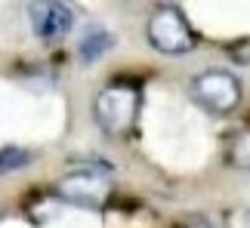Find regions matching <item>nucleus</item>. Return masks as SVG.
Instances as JSON below:
<instances>
[{
  "label": "nucleus",
  "mask_w": 250,
  "mask_h": 228,
  "mask_svg": "<svg viewBox=\"0 0 250 228\" xmlns=\"http://www.w3.org/2000/svg\"><path fill=\"white\" fill-rule=\"evenodd\" d=\"M114 46V37L105 31L102 25H93V28H86L83 37H81V43H78V56H81V62L83 65H93V62H99L105 53H108Z\"/></svg>",
  "instance_id": "6"
},
{
  "label": "nucleus",
  "mask_w": 250,
  "mask_h": 228,
  "mask_svg": "<svg viewBox=\"0 0 250 228\" xmlns=\"http://www.w3.org/2000/svg\"><path fill=\"white\" fill-rule=\"evenodd\" d=\"M139 105H142V90L136 83H108L96 93V102H93V117L99 123V130L105 136H127V133L136 127V117H139Z\"/></svg>",
  "instance_id": "1"
},
{
  "label": "nucleus",
  "mask_w": 250,
  "mask_h": 228,
  "mask_svg": "<svg viewBox=\"0 0 250 228\" xmlns=\"http://www.w3.org/2000/svg\"><path fill=\"white\" fill-rule=\"evenodd\" d=\"M28 19H31V28L41 40H59L71 31L74 25V9L68 3H56V0H46V3H31L28 6Z\"/></svg>",
  "instance_id": "5"
},
{
  "label": "nucleus",
  "mask_w": 250,
  "mask_h": 228,
  "mask_svg": "<svg viewBox=\"0 0 250 228\" xmlns=\"http://www.w3.org/2000/svg\"><path fill=\"white\" fill-rule=\"evenodd\" d=\"M188 93L207 114H232L241 102V80L226 68H207L191 80Z\"/></svg>",
  "instance_id": "3"
},
{
  "label": "nucleus",
  "mask_w": 250,
  "mask_h": 228,
  "mask_svg": "<svg viewBox=\"0 0 250 228\" xmlns=\"http://www.w3.org/2000/svg\"><path fill=\"white\" fill-rule=\"evenodd\" d=\"M56 194L78 207H102L111 194V182L102 167H81L56 182Z\"/></svg>",
  "instance_id": "4"
},
{
  "label": "nucleus",
  "mask_w": 250,
  "mask_h": 228,
  "mask_svg": "<svg viewBox=\"0 0 250 228\" xmlns=\"http://www.w3.org/2000/svg\"><path fill=\"white\" fill-rule=\"evenodd\" d=\"M226 157L229 164L238 167V170H250V123L238 127L229 133L226 139Z\"/></svg>",
  "instance_id": "7"
},
{
  "label": "nucleus",
  "mask_w": 250,
  "mask_h": 228,
  "mask_svg": "<svg viewBox=\"0 0 250 228\" xmlns=\"http://www.w3.org/2000/svg\"><path fill=\"white\" fill-rule=\"evenodd\" d=\"M28 164H31V154L25 148H3L0 151V173H9V170H19Z\"/></svg>",
  "instance_id": "8"
},
{
  "label": "nucleus",
  "mask_w": 250,
  "mask_h": 228,
  "mask_svg": "<svg viewBox=\"0 0 250 228\" xmlns=\"http://www.w3.org/2000/svg\"><path fill=\"white\" fill-rule=\"evenodd\" d=\"M186 228H213L210 222H191V225H186Z\"/></svg>",
  "instance_id": "9"
},
{
  "label": "nucleus",
  "mask_w": 250,
  "mask_h": 228,
  "mask_svg": "<svg viewBox=\"0 0 250 228\" xmlns=\"http://www.w3.org/2000/svg\"><path fill=\"white\" fill-rule=\"evenodd\" d=\"M146 34H148V43L164 56H186V53H191L198 46L195 28L188 25L186 13H182L179 6H173V3L158 6L155 13L148 16Z\"/></svg>",
  "instance_id": "2"
}]
</instances>
